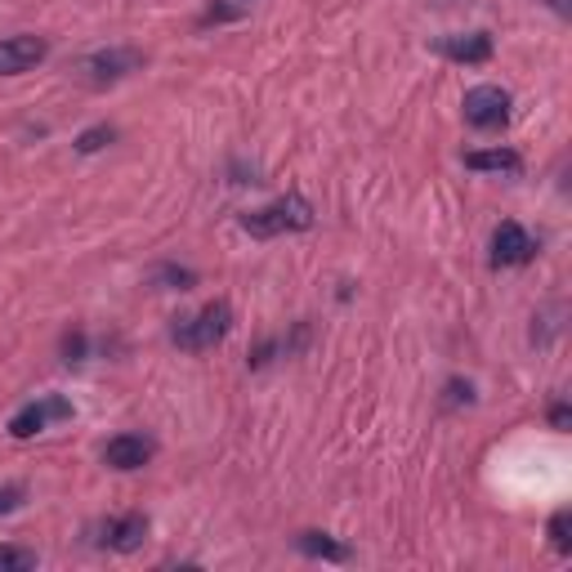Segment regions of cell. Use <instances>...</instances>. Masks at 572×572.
<instances>
[{
    "label": "cell",
    "mask_w": 572,
    "mask_h": 572,
    "mask_svg": "<svg viewBox=\"0 0 572 572\" xmlns=\"http://www.w3.org/2000/svg\"><path fill=\"white\" fill-rule=\"evenodd\" d=\"M550 541H554V550H559V554H572V537H568V510H559V515L550 519Z\"/></svg>",
    "instance_id": "e0dca14e"
},
{
    "label": "cell",
    "mask_w": 572,
    "mask_h": 572,
    "mask_svg": "<svg viewBox=\"0 0 572 572\" xmlns=\"http://www.w3.org/2000/svg\"><path fill=\"white\" fill-rule=\"evenodd\" d=\"M153 452H157L153 439H143V435H117V439H108V448H103V465H112V470H143V465L153 461Z\"/></svg>",
    "instance_id": "ba28073f"
},
{
    "label": "cell",
    "mask_w": 572,
    "mask_h": 572,
    "mask_svg": "<svg viewBox=\"0 0 572 572\" xmlns=\"http://www.w3.org/2000/svg\"><path fill=\"white\" fill-rule=\"evenodd\" d=\"M296 546H300L305 554H314V559H336V563H344V559H349V546H336L327 532H300V537H296Z\"/></svg>",
    "instance_id": "4fadbf2b"
},
{
    "label": "cell",
    "mask_w": 572,
    "mask_h": 572,
    "mask_svg": "<svg viewBox=\"0 0 572 572\" xmlns=\"http://www.w3.org/2000/svg\"><path fill=\"white\" fill-rule=\"evenodd\" d=\"M461 108H465V121L474 130H501L510 121V95L501 86H474Z\"/></svg>",
    "instance_id": "8992f818"
},
{
    "label": "cell",
    "mask_w": 572,
    "mask_h": 572,
    "mask_svg": "<svg viewBox=\"0 0 572 572\" xmlns=\"http://www.w3.org/2000/svg\"><path fill=\"white\" fill-rule=\"evenodd\" d=\"M19 501H23V487H0V515L19 510Z\"/></svg>",
    "instance_id": "d6986e66"
},
{
    "label": "cell",
    "mask_w": 572,
    "mask_h": 572,
    "mask_svg": "<svg viewBox=\"0 0 572 572\" xmlns=\"http://www.w3.org/2000/svg\"><path fill=\"white\" fill-rule=\"evenodd\" d=\"M143 537H148V519L143 515H121V519H108V528H103V546L117 550V554L139 550Z\"/></svg>",
    "instance_id": "9c48e42d"
},
{
    "label": "cell",
    "mask_w": 572,
    "mask_h": 572,
    "mask_svg": "<svg viewBox=\"0 0 572 572\" xmlns=\"http://www.w3.org/2000/svg\"><path fill=\"white\" fill-rule=\"evenodd\" d=\"M139 67H143V54H139V50H130V45H112V50H95V54H86V58L77 63V77H81L86 86L103 90V86H117L121 77H130V72H139Z\"/></svg>",
    "instance_id": "3957f363"
},
{
    "label": "cell",
    "mask_w": 572,
    "mask_h": 572,
    "mask_svg": "<svg viewBox=\"0 0 572 572\" xmlns=\"http://www.w3.org/2000/svg\"><path fill=\"white\" fill-rule=\"evenodd\" d=\"M465 166L470 170H506V175H519L524 157L515 148H492V153H465Z\"/></svg>",
    "instance_id": "8fae6325"
},
{
    "label": "cell",
    "mask_w": 572,
    "mask_h": 572,
    "mask_svg": "<svg viewBox=\"0 0 572 572\" xmlns=\"http://www.w3.org/2000/svg\"><path fill=\"white\" fill-rule=\"evenodd\" d=\"M550 6H554L559 14H568V0H550Z\"/></svg>",
    "instance_id": "7402d4cb"
},
{
    "label": "cell",
    "mask_w": 572,
    "mask_h": 572,
    "mask_svg": "<svg viewBox=\"0 0 572 572\" xmlns=\"http://www.w3.org/2000/svg\"><path fill=\"white\" fill-rule=\"evenodd\" d=\"M537 251H541V242H537L524 224H515V220L496 224V233H492V264H496V268H519V264H532V260H537Z\"/></svg>",
    "instance_id": "277c9868"
},
{
    "label": "cell",
    "mask_w": 572,
    "mask_h": 572,
    "mask_svg": "<svg viewBox=\"0 0 572 572\" xmlns=\"http://www.w3.org/2000/svg\"><path fill=\"white\" fill-rule=\"evenodd\" d=\"M50 54V41L45 36H6L0 41V77H23V72H32L41 58Z\"/></svg>",
    "instance_id": "52a82bcc"
},
{
    "label": "cell",
    "mask_w": 572,
    "mask_h": 572,
    "mask_svg": "<svg viewBox=\"0 0 572 572\" xmlns=\"http://www.w3.org/2000/svg\"><path fill=\"white\" fill-rule=\"evenodd\" d=\"M439 50L452 63H487L492 58V36L487 32H470V36H443Z\"/></svg>",
    "instance_id": "30bf717a"
},
{
    "label": "cell",
    "mask_w": 572,
    "mask_h": 572,
    "mask_svg": "<svg viewBox=\"0 0 572 572\" xmlns=\"http://www.w3.org/2000/svg\"><path fill=\"white\" fill-rule=\"evenodd\" d=\"M242 10H233V6H210L206 14H201V23H224V19H238Z\"/></svg>",
    "instance_id": "44dd1931"
},
{
    "label": "cell",
    "mask_w": 572,
    "mask_h": 572,
    "mask_svg": "<svg viewBox=\"0 0 572 572\" xmlns=\"http://www.w3.org/2000/svg\"><path fill=\"white\" fill-rule=\"evenodd\" d=\"M54 420H72V403H67L63 394H45V398L19 407L14 420H10V435H14V439H36L41 429H50Z\"/></svg>",
    "instance_id": "5b68a950"
},
{
    "label": "cell",
    "mask_w": 572,
    "mask_h": 572,
    "mask_svg": "<svg viewBox=\"0 0 572 572\" xmlns=\"http://www.w3.org/2000/svg\"><path fill=\"white\" fill-rule=\"evenodd\" d=\"M443 403H448V407H461V403L470 407V403H474V385H470V381H448V398H443Z\"/></svg>",
    "instance_id": "ac0fdd59"
},
{
    "label": "cell",
    "mask_w": 572,
    "mask_h": 572,
    "mask_svg": "<svg viewBox=\"0 0 572 572\" xmlns=\"http://www.w3.org/2000/svg\"><path fill=\"white\" fill-rule=\"evenodd\" d=\"M148 286H157V292H193L197 286V273L193 268H179V264H157Z\"/></svg>",
    "instance_id": "7c38bea8"
},
{
    "label": "cell",
    "mask_w": 572,
    "mask_h": 572,
    "mask_svg": "<svg viewBox=\"0 0 572 572\" xmlns=\"http://www.w3.org/2000/svg\"><path fill=\"white\" fill-rule=\"evenodd\" d=\"M112 139H117V130H112L108 121H103V125H90V130L77 134V153H86V157H90V153H103Z\"/></svg>",
    "instance_id": "5bb4252c"
},
{
    "label": "cell",
    "mask_w": 572,
    "mask_h": 572,
    "mask_svg": "<svg viewBox=\"0 0 572 572\" xmlns=\"http://www.w3.org/2000/svg\"><path fill=\"white\" fill-rule=\"evenodd\" d=\"M242 229L251 238H277V233H305L314 229V206L300 197V193H286L277 197L273 206H260V210H246L242 215Z\"/></svg>",
    "instance_id": "6da1fadb"
},
{
    "label": "cell",
    "mask_w": 572,
    "mask_h": 572,
    "mask_svg": "<svg viewBox=\"0 0 572 572\" xmlns=\"http://www.w3.org/2000/svg\"><path fill=\"white\" fill-rule=\"evenodd\" d=\"M229 331H233V305H229V300H210V305H201L197 314L179 318L175 331H170V340H175L179 349H188V353H206V349L220 344Z\"/></svg>",
    "instance_id": "7a4b0ae2"
},
{
    "label": "cell",
    "mask_w": 572,
    "mask_h": 572,
    "mask_svg": "<svg viewBox=\"0 0 572 572\" xmlns=\"http://www.w3.org/2000/svg\"><path fill=\"white\" fill-rule=\"evenodd\" d=\"M86 349H90L86 331H67L63 336V363H86Z\"/></svg>",
    "instance_id": "2e32d148"
},
{
    "label": "cell",
    "mask_w": 572,
    "mask_h": 572,
    "mask_svg": "<svg viewBox=\"0 0 572 572\" xmlns=\"http://www.w3.org/2000/svg\"><path fill=\"white\" fill-rule=\"evenodd\" d=\"M568 420H572V411H568V403H550V429H568Z\"/></svg>",
    "instance_id": "ffe728a7"
},
{
    "label": "cell",
    "mask_w": 572,
    "mask_h": 572,
    "mask_svg": "<svg viewBox=\"0 0 572 572\" xmlns=\"http://www.w3.org/2000/svg\"><path fill=\"white\" fill-rule=\"evenodd\" d=\"M36 568V550L28 546H0V572H32Z\"/></svg>",
    "instance_id": "9a60e30c"
}]
</instances>
